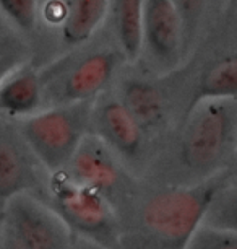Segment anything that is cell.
I'll return each instance as SVG.
<instances>
[{
	"mask_svg": "<svg viewBox=\"0 0 237 249\" xmlns=\"http://www.w3.org/2000/svg\"><path fill=\"white\" fill-rule=\"evenodd\" d=\"M220 196V182L208 179L192 187L166 191L146 202L143 223L164 244L185 249Z\"/></svg>",
	"mask_w": 237,
	"mask_h": 249,
	"instance_id": "cell-1",
	"label": "cell"
},
{
	"mask_svg": "<svg viewBox=\"0 0 237 249\" xmlns=\"http://www.w3.org/2000/svg\"><path fill=\"white\" fill-rule=\"evenodd\" d=\"M18 127L41 166L59 175L86 137V117L80 106H59L26 117Z\"/></svg>",
	"mask_w": 237,
	"mask_h": 249,
	"instance_id": "cell-2",
	"label": "cell"
},
{
	"mask_svg": "<svg viewBox=\"0 0 237 249\" xmlns=\"http://www.w3.org/2000/svg\"><path fill=\"white\" fill-rule=\"evenodd\" d=\"M50 207L72 231H78L97 243H112L114 215L99 191L78 184L68 176L52 175L49 184Z\"/></svg>",
	"mask_w": 237,
	"mask_h": 249,
	"instance_id": "cell-3",
	"label": "cell"
},
{
	"mask_svg": "<svg viewBox=\"0 0 237 249\" xmlns=\"http://www.w3.org/2000/svg\"><path fill=\"white\" fill-rule=\"evenodd\" d=\"M2 230L23 249H72V230L34 194H20L8 202Z\"/></svg>",
	"mask_w": 237,
	"mask_h": 249,
	"instance_id": "cell-4",
	"label": "cell"
},
{
	"mask_svg": "<svg viewBox=\"0 0 237 249\" xmlns=\"http://www.w3.org/2000/svg\"><path fill=\"white\" fill-rule=\"evenodd\" d=\"M224 101H203L192 107L180 152L184 163L195 171H206L220 163L232 140L234 121Z\"/></svg>",
	"mask_w": 237,
	"mask_h": 249,
	"instance_id": "cell-5",
	"label": "cell"
},
{
	"mask_svg": "<svg viewBox=\"0 0 237 249\" xmlns=\"http://www.w3.org/2000/svg\"><path fill=\"white\" fill-rule=\"evenodd\" d=\"M41 170L18 122L0 117V215L13 197L41 189Z\"/></svg>",
	"mask_w": 237,
	"mask_h": 249,
	"instance_id": "cell-6",
	"label": "cell"
},
{
	"mask_svg": "<svg viewBox=\"0 0 237 249\" xmlns=\"http://www.w3.org/2000/svg\"><path fill=\"white\" fill-rule=\"evenodd\" d=\"M70 179L88 186L103 194L117 184L119 170L115 166L104 140L86 135L73 155L70 164Z\"/></svg>",
	"mask_w": 237,
	"mask_h": 249,
	"instance_id": "cell-7",
	"label": "cell"
},
{
	"mask_svg": "<svg viewBox=\"0 0 237 249\" xmlns=\"http://www.w3.org/2000/svg\"><path fill=\"white\" fill-rule=\"evenodd\" d=\"M143 36L159 60L173 62L179 49L180 15L173 0H146L143 5Z\"/></svg>",
	"mask_w": 237,
	"mask_h": 249,
	"instance_id": "cell-8",
	"label": "cell"
},
{
	"mask_svg": "<svg viewBox=\"0 0 237 249\" xmlns=\"http://www.w3.org/2000/svg\"><path fill=\"white\" fill-rule=\"evenodd\" d=\"M115 67L112 54H95L78 62L50 93L63 103H80L99 93L111 80Z\"/></svg>",
	"mask_w": 237,
	"mask_h": 249,
	"instance_id": "cell-9",
	"label": "cell"
},
{
	"mask_svg": "<svg viewBox=\"0 0 237 249\" xmlns=\"http://www.w3.org/2000/svg\"><path fill=\"white\" fill-rule=\"evenodd\" d=\"M43 101L41 77L31 69L13 70L0 85V117L20 122L36 114Z\"/></svg>",
	"mask_w": 237,
	"mask_h": 249,
	"instance_id": "cell-10",
	"label": "cell"
},
{
	"mask_svg": "<svg viewBox=\"0 0 237 249\" xmlns=\"http://www.w3.org/2000/svg\"><path fill=\"white\" fill-rule=\"evenodd\" d=\"M101 139L119 153L133 157L142 145V127L122 103L109 101L97 114Z\"/></svg>",
	"mask_w": 237,
	"mask_h": 249,
	"instance_id": "cell-11",
	"label": "cell"
},
{
	"mask_svg": "<svg viewBox=\"0 0 237 249\" xmlns=\"http://www.w3.org/2000/svg\"><path fill=\"white\" fill-rule=\"evenodd\" d=\"M237 98V55L221 59L206 69L200 80L192 107L203 101Z\"/></svg>",
	"mask_w": 237,
	"mask_h": 249,
	"instance_id": "cell-12",
	"label": "cell"
},
{
	"mask_svg": "<svg viewBox=\"0 0 237 249\" xmlns=\"http://www.w3.org/2000/svg\"><path fill=\"white\" fill-rule=\"evenodd\" d=\"M108 0H73L63 23V39L68 44H80L90 36L103 20Z\"/></svg>",
	"mask_w": 237,
	"mask_h": 249,
	"instance_id": "cell-13",
	"label": "cell"
},
{
	"mask_svg": "<svg viewBox=\"0 0 237 249\" xmlns=\"http://www.w3.org/2000/svg\"><path fill=\"white\" fill-rule=\"evenodd\" d=\"M122 105L140 127H151L162 117V98L159 91L145 82H130L125 87Z\"/></svg>",
	"mask_w": 237,
	"mask_h": 249,
	"instance_id": "cell-14",
	"label": "cell"
},
{
	"mask_svg": "<svg viewBox=\"0 0 237 249\" xmlns=\"http://www.w3.org/2000/svg\"><path fill=\"white\" fill-rule=\"evenodd\" d=\"M117 33L127 59L135 60L143 44V0H117Z\"/></svg>",
	"mask_w": 237,
	"mask_h": 249,
	"instance_id": "cell-15",
	"label": "cell"
},
{
	"mask_svg": "<svg viewBox=\"0 0 237 249\" xmlns=\"http://www.w3.org/2000/svg\"><path fill=\"white\" fill-rule=\"evenodd\" d=\"M208 228L237 234V194L218 196L205 217Z\"/></svg>",
	"mask_w": 237,
	"mask_h": 249,
	"instance_id": "cell-16",
	"label": "cell"
},
{
	"mask_svg": "<svg viewBox=\"0 0 237 249\" xmlns=\"http://www.w3.org/2000/svg\"><path fill=\"white\" fill-rule=\"evenodd\" d=\"M185 249H237V234L200 228Z\"/></svg>",
	"mask_w": 237,
	"mask_h": 249,
	"instance_id": "cell-17",
	"label": "cell"
},
{
	"mask_svg": "<svg viewBox=\"0 0 237 249\" xmlns=\"http://www.w3.org/2000/svg\"><path fill=\"white\" fill-rule=\"evenodd\" d=\"M0 7L23 30H31L36 23L34 0H0Z\"/></svg>",
	"mask_w": 237,
	"mask_h": 249,
	"instance_id": "cell-18",
	"label": "cell"
},
{
	"mask_svg": "<svg viewBox=\"0 0 237 249\" xmlns=\"http://www.w3.org/2000/svg\"><path fill=\"white\" fill-rule=\"evenodd\" d=\"M18 62H20L18 51L0 44V85L7 78V75L16 69Z\"/></svg>",
	"mask_w": 237,
	"mask_h": 249,
	"instance_id": "cell-19",
	"label": "cell"
},
{
	"mask_svg": "<svg viewBox=\"0 0 237 249\" xmlns=\"http://www.w3.org/2000/svg\"><path fill=\"white\" fill-rule=\"evenodd\" d=\"M203 0H179V15L185 23H193Z\"/></svg>",
	"mask_w": 237,
	"mask_h": 249,
	"instance_id": "cell-20",
	"label": "cell"
},
{
	"mask_svg": "<svg viewBox=\"0 0 237 249\" xmlns=\"http://www.w3.org/2000/svg\"><path fill=\"white\" fill-rule=\"evenodd\" d=\"M0 249H23V248L2 230V234H0Z\"/></svg>",
	"mask_w": 237,
	"mask_h": 249,
	"instance_id": "cell-21",
	"label": "cell"
},
{
	"mask_svg": "<svg viewBox=\"0 0 237 249\" xmlns=\"http://www.w3.org/2000/svg\"><path fill=\"white\" fill-rule=\"evenodd\" d=\"M0 234H2V215H0Z\"/></svg>",
	"mask_w": 237,
	"mask_h": 249,
	"instance_id": "cell-22",
	"label": "cell"
},
{
	"mask_svg": "<svg viewBox=\"0 0 237 249\" xmlns=\"http://www.w3.org/2000/svg\"><path fill=\"white\" fill-rule=\"evenodd\" d=\"M236 157H237V134H236Z\"/></svg>",
	"mask_w": 237,
	"mask_h": 249,
	"instance_id": "cell-23",
	"label": "cell"
}]
</instances>
